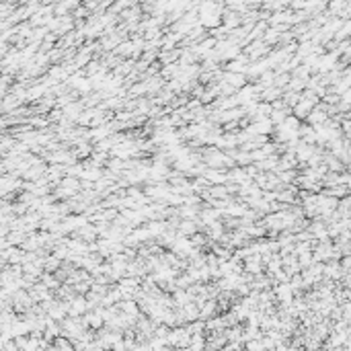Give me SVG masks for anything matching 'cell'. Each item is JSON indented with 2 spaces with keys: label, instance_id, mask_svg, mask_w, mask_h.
<instances>
[{
  "label": "cell",
  "instance_id": "cell-1",
  "mask_svg": "<svg viewBox=\"0 0 351 351\" xmlns=\"http://www.w3.org/2000/svg\"><path fill=\"white\" fill-rule=\"evenodd\" d=\"M86 300L84 298H76V300H72L70 302V314L72 316H82V312L86 310Z\"/></svg>",
  "mask_w": 351,
  "mask_h": 351
}]
</instances>
